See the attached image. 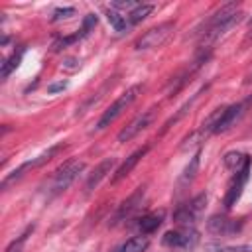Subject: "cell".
Here are the masks:
<instances>
[{
  "instance_id": "6da1fadb",
  "label": "cell",
  "mask_w": 252,
  "mask_h": 252,
  "mask_svg": "<svg viewBox=\"0 0 252 252\" xmlns=\"http://www.w3.org/2000/svg\"><path fill=\"white\" fill-rule=\"evenodd\" d=\"M242 14L238 12V4H224L220 6L205 24V28L199 32L201 39H199V47L201 49H209L219 37H222L232 26H236L240 22Z\"/></svg>"
},
{
  "instance_id": "7a4b0ae2",
  "label": "cell",
  "mask_w": 252,
  "mask_h": 252,
  "mask_svg": "<svg viewBox=\"0 0 252 252\" xmlns=\"http://www.w3.org/2000/svg\"><path fill=\"white\" fill-rule=\"evenodd\" d=\"M142 93V85H134V87H130V89H126L104 112H102V116H100V120H98V124H96V128L98 130H104L106 126H110L136 98H138V94Z\"/></svg>"
},
{
  "instance_id": "3957f363",
  "label": "cell",
  "mask_w": 252,
  "mask_h": 252,
  "mask_svg": "<svg viewBox=\"0 0 252 252\" xmlns=\"http://www.w3.org/2000/svg\"><path fill=\"white\" fill-rule=\"evenodd\" d=\"M173 28H175L173 22H163V24H159V26H156V28H150L142 37L136 39L134 47H136L138 51H148V49L161 47V45L169 39V35L173 33Z\"/></svg>"
},
{
  "instance_id": "277c9868",
  "label": "cell",
  "mask_w": 252,
  "mask_h": 252,
  "mask_svg": "<svg viewBox=\"0 0 252 252\" xmlns=\"http://www.w3.org/2000/svg\"><path fill=\"white\" fill-rule=\"evenodd\" d=\"M83 169H85V161L81 159H69L61 167H57L53 181H51V195H59L61 191H65Z\"/></svg>"
},
{
  "instance_id": "5b68a950",
  "label": "cell",
  "mask_w": 252,
  "mask_h": 252,
  "mask_svg": "<svg viewBox=\"0 0 252 252\" xmlns=\"http://www.w3.org/2000/svg\"><path fill=\"white\" fill-rule=\"evenodd\" d=\"M161 242L167 248L193 250L199 242V234H197V230H193V226H183V228H177V230H167L161 236Z\"/></svg>"
},
{
  "instance_id": "8992f818",
  "label": "cell",
  "mask_w": 252,
  "mask_h": 252,
  "mask_svg": "<svg viewBox=\"0 0 252 252\" xmlns=\"http://www.w3.org/2000/svg\"><path fill=\"white\" fill-rule=\"evenodd\" d=\"M63 148V144H57V146H51L47 152H43L41 156H37V158H33V159H30V161H24L20 167H16L12 173H8L4 179H2V189H8V185L10 183H14V181H18L20 177H24V173L26 171H30V169H33V167H39V165H43V163H47L59 150Z\"/></svg>"
},
{
  "instance_id": "52a82bcc",
  "label": "cell",
  "mask_w": 252,
  "mask_h": 252,
  "mask_svg": "<svg viewBox=\"0 0 252 252\" xmlns=\"http://www.w3.org/2000/svg\"><path fill=\"white\" fill-rule=\"evenodd\" d=\"M248 173H250V158L246 156L244 163L236 169V175L232 177V181L228 185V191H226V197H224V207L226 209H230L232 205H236V201L240 199L242 189H244V185L248 181Z\"/></svg>"
},
{
  "instance_id": "ba28073f",
  "label": "cell",
  "mask_w": 252,
  "mask_h": 252,
  "mask_svg": "<svg viewBox=\"0 0 252 252\" xmlns=\"http://www.w3.org/2000/svg\"><path fill=\"white\" fill-rule=\"evenodd\" d=\"M154 114H156V112H154L152 108L146 110V112H142V114H138L128 126H124V128L118 132V142L124 144V142H130L132 138H136L142 130H146V128L154 122Z\"/></svg>"
},
{
  "instance_id": "9c48e42d",
  "label": "cell",
  "mask_w": 252,
  "mask_h": 252,
  "mask_svg": "<svg viewBox=\"0 0 252 252\" xmlns=\"http://www.w3.org/2000/svg\"><path fill=\"white\" fill-rule=\"evenodd\" d=\"M240 228H242L240 220L226 219V217H220V215H213L207 220V230L215 236H230V234H236Z\"/></svg>"
},
{
  "instance_id": "30bf717a",
  "label": "cell",
  "mask_w": 252,
  "mask_h": 252,
  "mask_svg": "<svg viewBox=\"0 0 252 252\" xmlns=\"http://www.w3.org/2000/svg\"><path fill=\"white\" fill-rule=\"evenodd\" d=\"M246 104H248V102H236V104H230V106H226V108H220L219 118H217V122H215V126H213V132L217 134V132L228 130V128L244 114Z\"/></svg>"
},
{
  "instance_id": "8fae6325",
  "label": "cell",
  "mask_w": 252,
  "mask_h": 252,
  "mask_svg": "<svg viewBox=\"0 0 252 252\" xmlns=\"http://www.w3.org/2000/svg\"><path fill=\"white\" fill-rule=\"evenodd\" d=\"M144 193H146V189H144V187H138V189L118 207V213L114 215V222H120V220L128 219V217H132V215L140 209V205H142V201H144Z\"/></svg>"
},
{
  "instance_id": "7c38bea8",
  "label": "cell",
  "mask_w": 252,
  "mask_h": 252,
  "mask_svg": "<svg viewBox=\"0 0 252 252\" xmlns=\"http://www.w3.org/2000/svg\"><path fill=\"white\" fill-rule=\"evenodd\" d=\"M114 163H116L114 158H106V159H102V161L94 167V171L89 175V179H87V183H85V193H87V195L96 189V185L106 177V173H110V169H112Z\"/></svg>"
},
{
  "instance_id": "4fadbf2b",
  "label": "cell",
  "mask_w": 252,
  "mask_h": 252,
  "mask_svg": "<svg viewBox=\"0 0 252 252\" xmlns=\"http://www.w3.org/2000/svg\"><path fill=\"white\" fill-rule=\"evenodd\" d=\"M148 150H150V146H144V148L136 150L134 154H130V156L126 158V161H124V163H122V165L116 169V173H114L112 181H114V183H118L120 179H124V177H126V175H128V173H130V171L136 167V163H138V161H140V159H142V158L148 154Z\"/></svg>"
},
{
  "instance_id": "5bb4252c",
  "label": "cell",
  "mask_w": 252,
  "mask_h": 252,
  "mask_svg": "<svg viewBox=\"0 0 252 252\" xmlns=\"http://www.w3.org/2000/svg\"><path fill=\"white\" fill-rule=\"evenodd\" d=\"M163 211H154V213H148V215H144L142 219H140V222H138V228H140V232L142 234H152L154 230H158L159 226H161V222H163Z\"/></svg>"
},
{
  "instance_id": "9a60e30c",
  "label": "cell",
  "mask_w": 252,
  "mask_h": 252,
  "mask_svg": "<svg viewBox=\"0 0 252 252\" xmlns=\"http://www.w3.org/2000/svg\"><path fill=\"white\" fill-rule=\"evenodd\" d=\"M197 217H199V215L193 213L189 205H183V207H179V209L173 213V220L179 222V224H183V226H193L195 220H197Z\"/></svg>"
},
{
  "instance_id": "2e32d148",
  "label": "cell",
  "mask_w": 252,
  "mask_h": 252,
  "mask_svg": "<svg viewBox=\"0 0 252 252\" xmlns=\"http://www.w3.org/2000/svg\"><path fill=\"white\" fill-rule=\"evenodd\" d=\"M148 246H150V240L146 236H132L118 248V252H144Z\"/></svg>"
},
{
  "instance_id": "e0dca14e",
  "label": "cell",
  "mask_w": 252,
  "mask_h": 252,
  "mask_svg": "<svg viewBox=\"0 0 252 252\" xmlns=\"http://www.w3.org/2000/svg\"><path fill=\"white\" fill-rule=\"evenodd\" d=\"M152 12H154V6H152V4H140L138 8H134V10L128 14V20H130V24H140V22L146 20Z\"/></svg>"
},
{
  "instance_id": "ac0fdd59",
  "label": "cell",
  "mask_w": 252,
  "mask_h": 252,
  "mask_svg": "<svg viewBox=\"0 0 252 252\" xmlns=\"http://www.w3.org/2000/svg\"><path fill=\"white\" fill-rule=\"evenodd\" d=\"M106 20H108V24L118 32V33H122V32H126L128 30V22H126V18L124 16H120L116 10H108L106 12Z\"/></svg>"
},
{
  "instance_id": "d6986e66",
  "label": "cell",
  "mask_w": 252,
  "mask_h": 252,
  "mask_svg": "<svg viewBox=\"0 0 252 252\" xmlns=\"http://www.w3.org/2000/svg\"><path fill=\"white\" fill-rule=\"evenodd\" d=\"M22 53H24V49L20 47L18 51H14V53H12V55L2 63V79H6V77H8V75H10V73L20 65V61H22Z\"/></svg>"
},
{
  "instance_id": "ffe728a7",
  "label": "cell",
  "mask_w": 252,
  "mask_h": 252,
  "mask_svg": "<svg viewBox=\"0 0 252 252\" xmlns=\"http://www.w3.org/2000/svg\"><path fill=\"white\" fill-rule=\"evenodd\" d=\"M199 158H201V152H195V156L191 158L189 165L185 167V171H183V175H181V183H189V181H193V177H195L197 171H199Z\"/></svg>"
},
{
  "instance_id": "44dd1931",
  "label": "cell",
  "mask_w": 252,
  "mask_h": 252,
  "mask_svg": "<svg viewBox=\"0 0 252 252\" xmlns=\"http://www.w3.org/2000/svg\"><path fill=\"white\" fill-rule=\"evenodd\" d=\"M207 252H252V246L238 244V246H224V244H207Z\"/></svg>"
},
{
  "instance_id": "7402d4cb",
  "label": "cell",
  "mask_w": 252,
  "mask_h": 252,
  "mask_svg": "<svg viewBox=\"0 0 252 252\" xmlns=\"http://www.w3.org/2000/svg\"><path fill=\"white\" fill-rule=\"evenodd\" d=\"M244 159H246V156L244 154H240V152H228L226 156H224V165L228 167V169H238L242 163H244Z\"/></svg>"
},
{
  "instance_id": "603a6c76",
  "label": "cell",
  "mask_w": 252,
  "mask_h": 252,
  "mask_svg": "<svg viewBox=\"0 0 252 252\" xmlns=\"http://www.w3.org/2000/svg\"><path fill=\"white\" fill-rule=\"evenodd\" d=\"M96 22H98V20H96V16H94V14H87V16H85V20H83V26H81L79 35H81V37H83V35H87V33L96 26Z\"/></svg>"
},
{
  "instance_id": "cb8c5ba5",
  "label": "cell",
  "mask_w": 252,
  "mask_h": 252,
  "mask_svg": "<svg viewBox=\"0 0 252 252\" xmlns=\"http://www.w3.org/2000/svg\"><path fill=\"white\" fill-rule=\"evenodd\" d=\"M32 230H33V226H30V228H28V230L18 238V240H14V242L6 248V252H22V246H24V242H26V238H28V234H30Z\"/></svg>"
},
{
  "instance_id": "d4e9b609",
  "label": "cell",
  "mask_w": 252,
  "mask_h": 252,
  "mask_svg": "<svg viewBox=\"0 0 252 252\" xmlns=\"http://www.w3.org/2000/svg\"><path fill=\"white\" fill-rule=\"evenodd\" d=\"M75 14V8H57L53 12V22H59V20H65V18H71Z\"/></svg>"
},
{
  "instance_id": "484cf974",
  "label": "cell",
  "mask_w": 252,
  "mask_h": 252,
  "mask_svg": "<svg viewBox=\"0 0 252 252\" xmlns=\"http://www.w3.org/2000/svg\"><path fill=\"white\" fill-rule=\"evenodd\" d=\"M112 6H114V8H138L140 4H136V2H130V0H126V2H112Z\"/></svg>"
},
{
  "instance_id": "4316f807",
  "label": "cell",
  "mask_w": 252,
  "mask_h": 252,
  "mask_svg": "<svg viewBox=\"0 0 252 252\" xmlns=\"http://www.w3.org/2000/svg\"><path fill=\"white\" fill-rule=\"evenodd\" d=\"M65 87H67V83H63V81H61V83H53V85H49V87H47V91H49V93H57V91H63Z\"/></svg>"
},
{
  "instance_id": "83f0119b",
  "label": "cell",
  "mask_w": 252,
  "mask_h": 252,
  "mask_svg": "<svg viewBox=\"0 0 252 252\" xmlns=\"http://www.w3.org/2000/svg\"><path fill=\"white\" fill-rule=\"evenodd\" d=\"M246 83H252V73L248 75V79H246Z\"/></svg>"
},
{
  "instance_id": "f1b7e54d",
  "label": "cell",
  "mask_w": 252,
  "mask_h": 252,
  "mask_svg": "<svg viewBox=\"0 0 252 252\" xmlns=\"http://www.w3.org/2000/svg\"><path fill=\"white\" fill-rule=\"evenodd\" d=\"M250 32H252V20H250Z\"/></svg>"
}]
</instances>
